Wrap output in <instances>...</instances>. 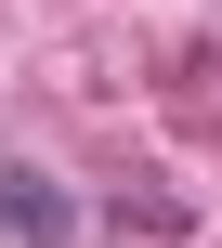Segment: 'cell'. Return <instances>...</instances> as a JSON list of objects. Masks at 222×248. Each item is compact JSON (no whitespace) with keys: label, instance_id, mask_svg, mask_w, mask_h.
Here are the masks:
<instances>
[{"label":"cell","instance_id":"cell-1","mask_svg":"<svg viewBox=\"0 0 222 248\" xmlns=\"http://www.w3.org/2000/svg\"><path fill=\"white\" fill-rule=\"evenodd\" d=\"M0 248H79V196L26 157H0Z\"/></svg>","mask_w":222,"mask_h":248}]
</instances>
